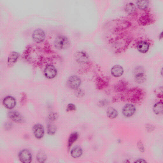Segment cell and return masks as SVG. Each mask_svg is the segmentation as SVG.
I'll return each mask as SVG.
<instances>
[{
  "label": "cell",
  "mask_w": 163,
  "mask_h": 163,
  "mask_svg": "<svg viewBox=\"0 0 163 163\" xmlns=\"http://www.w3.org/2000/svg\"><path fill=\"white\" fill-rule=\"evenodd\" d=\"M3 104L4 107L9 109H12L15 107L16 101L12 96H8L3 99Z\"/></svg>",
  "instance_id": "9c48e42d"
},
{
  "label": "cell",
  "mask_w": 163,
  "mask_h": 163,
  "mask_svg": "<svg viewBox=\"0 0 163 163\" xmlns=\"http://www.w3.org/2000/svg\"><path fill=\"white\" fill-rule=\"evenodd\" d=\"M19 57V54L17 52H13L9 55L8 60V65L12 66L17 61Z\"/></svg>",
  "instance_id": "2e32d148"
},
{
  "label": "cell",
  "mask_w": 163,
  "mask_h": 163,
  "mask_svg": "<svg viewBox=\"0 0 163 163\" xmlns=\"http://www.w3.org/2000/svg\"><path fill=\"white\" fill-rule=\"evenodd\" d=\"M127 101L133 103H137L143 100L144 94L140 89H134L128 91L127 94Z\"/></svg>",
  "instance_id": "6da1fadb"
},
{
  "label": "cell",
  "mask_w": 163,
  "mask_h": 163,
  "mask_svg": "<svg viewBox=\"0 0 163 163\" xmlns=\"http://www.w3.org/2000/svg\"><path fill=\"white\" fill-rule=\"evenodd\" d=\"M57 130L56 127L55 125L51 122L49 123L47 126V134L49 136H52L55 135Z\"/></svg>",
  "instance_id": "ffe728a7"
},
{
  "label": "cell",
  "mask_w": 163,
  "mask_h": 163,
  "mask_svg": "<svg viewBox=\"0 0 163 163\" xmlns=\"http://www.w3.org/2000/svg\"><path fill=\"white\" fill-rule=\"evenodd\" d=\"M68 84L70 88L73 89H79L81 84V80L80 78L76 75L71 76L68 81Z\"/></svg>",
  "instance_id": "5b68a950"
},
{
  "label": "cell",
  "mask_w": 163,
  "mask_h": 163,
  "mask_svg": "<svg viewBox=\"0 0 163 163\" xmlns=\"http://www.w3.org/2000/svg\"><path fill=\"white\" fill-rule=\"evenodd\" d=\"M79 134L76 132H75L70 134L68 141L67 147L68 150H69L71 147L76 142L79 138Z\"/></svg>",
  "instance_id": "4fadbf2b"
},
{
  "label": "cell",
  "mask_w": 163,
  "mask_h": 163,
  "mask_svg": "<svg viewBox=\"0 0 163 163\" xmlns=\"http://www.w3.org/2000/svg\"><path fill=\"white\" fill-rule=\"evenodd\" d=\"M83 154L82 148L79 146H76L73 148L70 152L71 156L73 158H80Z\"/></svg>",
  "instance_id": "5bb4252c"
},
{
  "label": "cell",
  "mask_w": 163,
  "mask_h": 163,
  "mask_svg": "<svg viewBox=\"0 0 163 163\" xmlns=\"http://www.w3.org/2000/svg\"><path fill=\"white\" fill-rule=\"evenodd\" d=\"M147 162L146 160L143 159H139L136 160L134 162V163H147Z\"/></svg>",
  "instance_id": "f546056e"
},
{
  "label": "cell",
  "mask_w": 163,
  "mask_h": 163,
  "mask_svg": "<svg viewBox=\"0 0 163 163\" xmlns=\"http://www.w3.org/2000/svg\"><path fill=\"white\" fill-rule=\"evenodd\" d=\"M45 37V34L44 32L41 29L35 30L32 34L33 40L37 43H41L43 41Z\"/></svg>",
  "instance_id": "ba28073f"
},
{
  "label": "cell",
  "mask_w": 163,
  "mask_h": 163,
  "mask_svg": "<svg viewBox=\"0 0 163 163\" xmlns=\"http://www.w3.org/2000/svg\"><path fill=\"white\" fill-rule=\"evenodd\" d=\"M111 73L113 76L119 77L123 75L124 69L122 66L118 65H115L112 68Z\"/></svg>",
  "instance_id": "7c38bea8"
},
{
  "label": "cell",
  "mask_w": 163,
  "mask_h": 163,
  "mask_svg": "<svg viewBox=\"0 0 163 163\" xmlns=\"http://www.w3.org/2000/svg\"><path fill=\"white\" fill-rule=\"evenodd\" d=\"M18 158L20 161L23 163H30L32 160V154L27 149L21 151L19 153Z\"/></svg>",
  "instance_id": "3957f363"
},
{
  "label": "cell",
  "mask_w": 163,
  "mask_h": 163,
  "mask_svg": "<svg viewBox=\"0 0 163 163\" xmlns=\"http://www.w3.org/2000/svg\"><path fill=\"white\" fill-rule=\"evenodd\" d=\"M107 114L108 118L111 119H113L118 116V113L115 109L110 107L107 110Z\"/></svg>",
  "instance_id": "ac0fdd59"
},
{
  "label": "cell",
  "mask_w": 163,
  "mask_h": 163,
  "mask_svg": "<svg viewBox=\"0 0 163 163\" xmlns=\"http://www.w3.org/2000/svg\"><path fill=\"white\" fill-rule=\"evenodd\" d=\"M137 147L139 151L141 153H144L145 149L144 144L141 140L139 141L137 144Z\"/></svg>",
  "instance_id": "d4e9b609"
},
{
  "label": "cell",
  "mask_w": 163,
  "mask_h": 163,
  "mask_svg": "<svg viewBox=\"0 0 163 163\" xmlns=\"http://www.w3.org/2000/svg\"><path fill=\"white\" fill-rule=\"evenodd\" d=\"M146 129L148 132L151 133L155 129V126L151 124L147 123L145 125Z\"/></svg>",
  "instance_id": "484cf974"
},
{
  "label": "cell",
  "mask_w": 163,
  "mask_h": 163,
  "mask_svg": "<svg viewBox=\"0 0 163 163\" xmlns=\"http://www.w3.org/2000/svg\"><path fill=\"white\" fill-rule=\"evenodd\" d=\"M54 44L55 48L58 50H63L69 48L70 42L66 37L63 35H60L55 38Z\"/></svg>",
  "instance_id": "7a4b0ae2"
},
{
  "label": "cell",
  "mask_w": 163,
  "mask_h": 163,
  "mask_svg": "<svg viewBox=\"0 0 163 163\" xmlns=\"http://www.w3.org/2000/svg\"><path fill=\"white\" fill-rule=\"evenodd\" d=\"M76 110L75 105L72 103L69 104L67 107L66 111L67 112L75 111Z\"/></svg>",
  "instance_id": "4316f807"
},
{
  "label": "cell",
  "mask_w": 163,
  "mask_h": 163,
  "mask_svg": "<svg viewBox=\"0 0 163 163\" xmlns=\"http://www.w3.org/2000/svg\"><path fill=\"white\" fill-rule=\"evenodd\" d=\"M75 57L77 62L81 64L87 63L89 61L87 55L82 51L77 52L75 54Z\"/></svg>",
  "instance_id": "8fae6325"
},
{
  "label": "cell",
  "mask_w": 163,
  "mask_h": 163,
  "mask_svg": "<svg viewBox=\"0 0 163 163\" xmlns=\"http://www.w3.org/2000/svg\"><path fill=\"white\" fill-rule=\"evenodd\" d=\"M33 131L34 137L37 139H41L44 136V126L41 124L34 125L33 127Z\"/></svg>",
  "instance_id": "277c9868"
},
{
  "label": "cell",
  "mask_w": 163,
  "mask_h": 163,
  "mask_svg": "<svg viewBox=\"0 0 163 163\" xmlns=\"http://www.w3.org/2000/svg\"><path fill=\"white\" fill-rule=\"evenodd\" d=\"M8 117L12 121L17 123H23L25 120L19 113L16 111H11L8 113Z\"/></svg>",
  "instance_id": "52a82bcc"
},
{
  "label": "cell",
  "mask_w": 163,
  "mask_h": 163,
  "mask_svg": "<svg viewBox=\"0 0 163 163\" xmlns=\"http://www.w3.org/2000/svg\"><path fill=\"white\" fill-rule=\"evenodd\" d=\"M58 118V115L56 113L52 112L49 114L48 116V119L51 122H53L57 119Z\"/></svg>",
  "instance_id": "cb8c5ba5"
},
{
  "label": "cell",
  "mask_w": 163,
  "mask_h": 163,
  "mask_svg": "<svg viewBox=\"0 0 163 163\" xmlns=\"http://www.w3.org/2000/svg\"><path fill=\"white\" fill-rule=\"evenodd\" d=\"M146 76L143 72H139L137 73L135 76V80L137 83H141L145 81Z\"/></svg>",
  "instance_id": "7402d4cb"
},
{
  "label": "cell",
  "mask_w": 163,
  "mask_h": 163,
  "mask_svg": "<svg viewBox=\"0 0 163 163\" xmlns=\"http://www.w3.org/2000/svg\"><path fill=\"white\" fill-rule=\"evenodd\" d=\"M37 161L39 163H44L47 160V156L45 152L43 151H40L37 153L36 156Z\"/></svg>",
  "instance_id": "d6986e66"
},
{
  "label": "cell",
  "mask_w": 163,
  "mask_h": 163,
  "mask_svg": "<svg viewBox=\"0 0 163 163\" xmlns=\"http://www.w3.org/2000/svg\"><path fill=\"white\" fill-rule=\"evenodd\" d=\"M57 70L53 65H48L46 66L44 69V74L47 79H51L54 78L56 76Z\"/></svg>",
  "instance_id": "30bf717a"
},
{
  "label": "cell",
  "mask_w": 163,
  "mask_h": 163,
  "mask_svg": "<svg viewBox=\"0 0 163 163\" xmlns=\"http://www.w3.org/2000/svg\"><path fill=\"white\" fill-rule=\"evenodd\" d=\"M107 101H101V102H100V105L101 106H104L105 105H106V104H107Z\"/></svg>",
  "instance_id": "4dcf8cb0"
},
{
  "label": "cell",
  "mask_w": 163,
  "mask_h": 163,
  "mask_svg": "<svg viewBox=\"0 0 163 163\" xmlns=\"http://www.w3.org/2000/svg\"><path fill=\"white\" fill-rule=\"evenodd\" d=\"M138 51L142 53L147 52L149 48V45L147 42L142 41L139 42L137 46Z\"/></svg>",
  "instance_id": "9a60e30c"
},
{
  "label": "cell",
  "mask_w": 163,
  "mask_h": 163,
  "mask_svg": "<svg viewBox=\"0 0 163 163\" xmlns=\"http://www.w3.org/2000/svg\"><path fill=\"white\" fill-rule=\"evenodd\" d=\"M149 4V2L148 1H138L136 3L138 8L141 9H147Z\"/></svg>",
  "instance_id": "603a6c76"
},
{
  "label": "cell",
  "mask_w": 163,
  "mask_h": 163,
  "mask_svg": "<svg viewBox=\"0 0 163 163\" xmlns=\"http://www.w3.org/2000/svg\"><path fill=\"white\" fill-rule=\"evenodd\" d=\"M27 99V97L26 95L24 94L22 95V98H21V103L23 105H24L26 102Z\"/></svg>",
  "instance_id": "83f0119b"
},
{
  "label": "cell",
  "mask_w": 163,
  "mask_h": 163,
  "mask_svg": "<svg viewBox=\"0 0 163 163\" xmlns=\"http://www.w3.org/2000/svg\"><path fill=\"white\" fill-rule=\"evenodd\" d=\"M77 96L78 97H82L84 96V93L81 90H78L77 91Z\"/></svg>",
  "instance_id": "f1b7e54d"
},
{
  "label": "cell",
  "mask_w": 163,
  "mask_h": 163,
  "mask_svg": "<svg viewBox=\"0 0 163 163\" xmlns=\"http://www.w3.org/2000/svg\"><path fill=\"white\" fill-rule=\"evenodd\" d=\"M136 111V108L133 105L131 104H126L122 110L123 115L127 117L133 116L135 113Z\"/></svg>",
  "instance_id": "8992f818"
},
{
  "label": "cell",
  "mask_w": 163,
  "mask_h": 163,
  "mask_svg": "<svg viewBox=\"0 0 163 163\" xmlns=\"http://www.w3.org/2000/svg\"><path fill=\"white\" fill-rule=\"evenodd\" d=\"M162 101L156 103L153 106V111L155 115H161L163 114V106Z\"/></svg>",
  "instance_id": "e0dca14e"
},
{
  "label": "cell",
  "mask_w": 163,
  "mask_h": 163,
  "mask_svg": "<svg viewBox=\"0 0 163 163\" xmlns=\"http://www.w3.org/2000/svg\"><path fill=\"white\" fill-rule=\"evenodd\" d=\"M136 9V6L132 3L127 4L125 8L126 12L129 15H132L135 12Z\"/></svg>",
  "instance_id": "44dd1931"
}]
</instances>
